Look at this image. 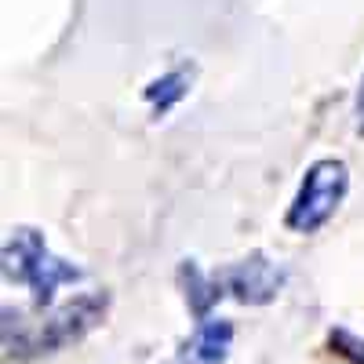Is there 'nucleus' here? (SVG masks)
<instances>
[{
	"label": "nucleus",
	"mask_w": 364,
	"mask_h": 364,
	"mask_svg": "<svg viewBox=\"0 0 364 364\" xmlns=\"http://www.w3.org/2000/svg\"><path fill=\"white\" fill-rule=\"evenodd\" d=\"M106 306H109L106 291H84L41 317L4 310V350L15 360H37V357L58 353L70 343L84 339L91 328H99L106 317Z\"/></svg>",
	"instance_id": "nucleus-1"
},
{
	"label": "nucleus",
	"mask_w": 364,
	"mask_h": 364,
	"mask_svg": "<svg viewBox=\"0 0 364 364\" xmlns=\"http://www.w3.org/2000/svg\"><path fill=\"white\" fill-rule=\"evenodd\" d=\"M4 277L15 284H26L33 291V306L44 310V306H51L55 291L63 284L80 281V269L66 259H55L37 230L18 226L4 240Z\"/></svg>",
	"instance_id": "nucleus-2"
},
{
	"label": "nucleus",
	"mask_w": 364,
	"mask_h": 364,
	"mask_svg": "<svg viewBox=\"0 0 364 364\" xmlns=\"http://www.w3.org/2000/svg\"><path fill=\"white\" fill-rule=\"evenodd\" d=\"M350 190V171L343 161H317L306 168L299 182V193L288 211V226L295 233H317L331 215L339 211L343 197Z\"/></svg>",
	"instance_id": "nucleus-3"
},
{
	"label": "nucleus",
	"mask_w": 364,
	"mask_h": 364,
	"mask_svg": "<svg viewBox=\"0 0 364 364\" xmlns=\"http://www.w3.org/2000/svg\"><path fill=\"white\" fill-rule=\"evenodd\" d=\"M223 288L245 302V306H262V302H273L277 291L284 288V269L277 262H269L262 252H252L245 262H237L233 269H226Z\"/></svg>",
	"instance_id": "nucleus-4"
},
{
	"label": "nucleus",
	"mask_w": 364,
	"mask_h": 364,
	"mask_svg": "<svg viewBox=\"0 0 364 364\" xmlns=\"http://www.w3.org/2000/svg\"><path fill=\"white\" fill-rule=\"evenodd\" d=\"M233 346V324L219 317H204L200 328L193 331V339L182 343L178 360L182 364H223Z\"/></svg>",
	"instance_id": "nucleus-5"
},
{
	"label": "nucleus",
	"mask_w": 364,
	"mask_h": 364,
	"mask_svg": "<svg viewBox=\"0 0 364 364\" xmlns=\"http://www.w3.org/2000/svg\"><path fill=\"white\" fill-rule=\"evenodd\" d=\"M178 281H182V288H186V302H190V310H193L197 317H204V314L223 299V284L211 281L193 259H186V262L178 266Z\"/></svg>",
	"instance_id": "nucleus-6"
},
{
	"label": "nucleus",
	"mask_w": 364,
	"mask_h": 364,
	"mask_svg": "<svg viewBox=\"0 0 364 364\" xmlns=\"http://www.w3.org/2000/svg\"><path fill=\"white\" fill-rule=\"evenodd\" d=\"M190 84H193V70H190V66L168 70L164 77L149 80V87H146V102H149V109H154L157 117L168 113L175 102H182V99L190 95Z\"/></svg>",
	"instance_id": "nucleus-7"
},
{
	"label": "nucleus",
	"mask_w": 364,
	"mask_h": 364,
	"mask_svg": "<svg viewBox=\"0 0 364 364\" xmlns=\"http://www.w3.org/2000/svg\"><path fill=\"white\" fill-rule=\"evenodd\" d=\"M331 343H336L346 357H353L357 364H364V339H357V336H350V331H331Z\"/></svg>",
	"instance_id": "nucleus-8"
},
{
	"label": "nucleus",
	"mask_w": 364,
	"mask_h": 364,
	"mask_svg": "<svg viewBox=\"0 0 364 364\" xmlns=\"http://www.w3.org/2000/svg\"><path fill=\"white\" fill-rule=\"evenodd\" d=\"M357 128L364 132V80H360V91H357Z\"/></svg>",
	"instance_id": "nucleus-9"
}]
</instances>
